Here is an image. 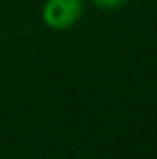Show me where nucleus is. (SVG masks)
Instances as JSON below:
<instances>
[{"mask_svg":"<svg viewBox=\"0 0 157 159\" xmlns=\"http://www.w3.org/2000/svg\"><path fill=\"white\" fill-rule=\"evenodd\" d=\"M85 0H47L43 4V22L52 30H69L81 20Z\"/></svg>","mask_w":157,"mask_h":159,"instance_id":"f257e3e1","label":"nucleus"},{"mask_svg":"<svg viewBox=\"0 0 157 159\" xmlns=\"http://www.w3.org/2000/svg\"><path fill=\"white\" fill-rule=\"evenodd\" d=\"M93 6H97L99 10H117V8L125 6L129 0H89Z\"/></svg>","mask_w":157,"mask_h":159,"instance_id":"f03ea898","label":"nucleus"}]
</instances>
